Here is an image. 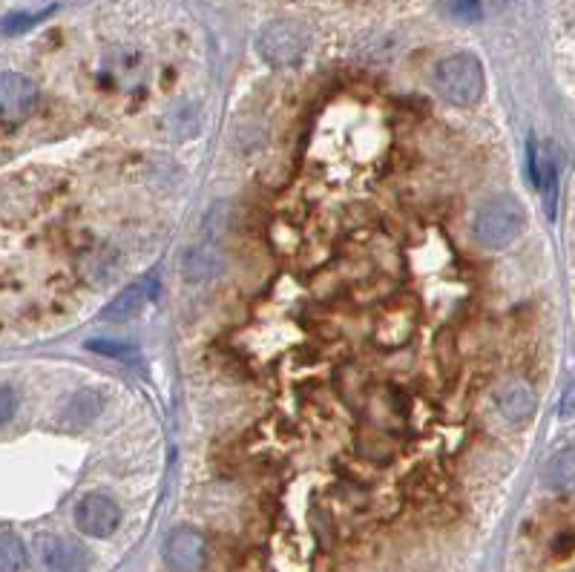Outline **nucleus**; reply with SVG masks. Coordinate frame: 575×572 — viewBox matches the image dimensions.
<instances>
[{
	"mask_svg": "<svg viewBox=\"0 0 575 572\" xmlns=\"http://www.w3.org/2000/svg\"><path fill=\"white\" fill-rule=\"evenodd\" d=\"M524 230H527V210L515 196H495L483 202L472 219L475 242L492 251L509 248L512 242L521 239Z\"/></svg>",
	"mask_w": 575,
	"mask_h": 572,
	"instance_id": "obj_1",
	"label": "nucleus"
},
{
	"mask_svg": "<svg viewBox=\"0 0 575 572\" xmlns=\"http://www.w3.org/2000/svg\"><path fill=\"white\" fill-rule=\"evenodd\" d=\"M435 90L455 107H475L486 90L481 61L469 52H455L435 67Z\"/></svg>",
	"mask_w": 575,
	"mask_h": 572,
	"instance_id": "obj_2",
	"label": "nucleus"
},
{
	"mask_svg": "<svg viewBox=\"0 0 575 572\" xmlns=\"http://www.w3.org/2000/svg\"><path fill=\"white\" fill-rule=\"evenodd\" d=\"M308 46H311V32L305 23L294 21V18L271 21L256 38V52L262 55V61L279 69L297 67L305 58Z\"/></svg>",
	"mask_w": 575,
	"mask_h": 572,
	"instance_id": "obj_3",
	"label": "nucleus"
},
{
	"mask_svg": "<svg viewBox=\"0 0 575 572\" xmlns=\"http://www.w3.org/2000/svg\"><path fill=\"white\" fill-rule=\"evenodd\" d=\"M161 558L170 572H202L210 558V547L199 529L179 527L164 538Z\"/></svg>",
	"mask_w": 575,
	"mask_h": 572,
	"instance_id": "obj_4",
	"label": "nucleus"
},
{
	"mask_svg": "<svg viewBox=\"0 0 575 572\" xmlns=\"http://www.w3.org/2000/svg\"><path fill=\"white\" fill-rule=\"evenodd\" d=\"M35 555L41 567L49 572H87L90 570V552L78 541H69L64 535L41 532L35 538Z\"/></svg>",
	"mask_w": 575,
	"mask_h": 572,
	"instance_id": "obj_5",
	"label": "nucleus"
},
{
	"mask_svg": "<svg viewBox=\"0 0 575 572\" xmlns=\"http://www.w3.org/2000/svg\"><path fill=\"white\" fill-rule=\"evenodd\" d=\"M121 524V509L107 495H84L75 506V527L90 538H110Z\"/></svg>",
	"mask_w": 575,
	"mask_h": 572,
	"instance_id": "obj_6",
	"label": "nucleus"
},
{
	"mask_svg": "<svg viewBox=\"0 0 575 572\" xmlns=\"http://www.w3.org/2000/svg\"><path fill=\"white\" fill-rule=\"evenodd\" d=\"M38 107V87L21 72H0V118L23 121Z\"/></svg>",
	"mask_w": 575,
	"mask_h": 572,
	"instance_id": "obj_7",
	"label": "nucleus"
},
{
	"mask_svg": "<svg viewBox=\"0 0 575 572\" xmlns=\"http://www.w3.org/2000/svg\"><path fill=\"white\" fill-rule=\"evenodd\" d=\"M159 294V279L156 276H144L138 282H130L118 297L101 311V317L107 322H127L138 317Z\"/></svg>",
	"mask_w": 575,
	"mask_h": 572,
	"instance_id": "obj_8",
	"label": "nucleus"
},
{
	"mask_svg": "<svg viewBox=\"0 0 575 572\" xmlns=\"http://www.w3.org/2000/svg\"><path fill=\"white\" fill-rule=\"evenodd\" d=\"M495 406L509 423H527L538 409V397L527 380H506L495 391Z\"/></svg>",
	"mask_w": 575,
	"mask_h": 572,
	"instance_id": "obj_9",
	"label": "nucleus"
},
{
	"mask_svg": "<svg viewBox=\"0 0 575 572\" xmlns=\"http://www.w3.org/2000/svg\"><path fill=\"white\" fill-rule=\"evenodd\" d=\"M222 256L216 251V245H199L193 251L184 253V279L199 282V279H210L222 271Z\"/></svg>",
	"mask_w": 575,
	"mask_h": 572,
	"instance_id": "obj_10",
	"label": "nucleus"
},
{
	"mask_svg": "<svg viewBox=\"0 0 575 572\" xmlns=\"http://www.w3.org/2000/svg\"><path fill=\"white\" fill-rule=\"evenodd\" d=\"M26 567V544L15 532L0 529V572H23Z\"/></svg>",
	"mask_w": 575,
	"mask_h": 572,
	"instance_id": "obj_11",
	"label": "nucleus"
},
{
	"mask_svg": "<svg viewBox=\"0 0 575 572\" xmlns=\"http://www.w3.org/2000/svg\"><path fill=\"white\" fill-rule=\"evenodd\" d=\"M98 414H101V397L95 391H78L69 403L67 417L72 426H90Z\"/></svg>",
	"mask_w": 575,
	"mask_h": 572,
	"instance_id": "obj_12",
	"label": "nucleus"
},
{
	"mask_svg": "<svg viewBox=\"0 0 575 572\" xmlns=\"http://www.w3.org/2000/svg\"><path fill=\"white\" fill-rule=\"evenodd\" d=\"M547 483L552 489H570L573 486V449H564L547 466Z\"/></svg>",
	"mask_w": 575,
	"mask_h": 572,
	"instance_id": "obj_13",
	"label": "nucleus"
},
{
	"mask_svg": "<svg viewBox=\"0 0 575 572\" xmlns=\"http://www.w3.org/2000/svg\"><path fill=\"white\" fill-rule=\"evenodd\" d=\"M446 12H449L455 21L472 23V21H481L483 6H481V0H446Z\"/></svg>",
	"mask_w": 575,
	"mask_h": 572,
	"instance_id": "obj_14",
	"label": "nucleus"
},
{
	"mask_svg": "<svg viewBox=\"0 0 575 572\" xmlns=\"http://www.w3.org/2000/svg\"><path fill=\"white\" fill-rule=\"evenodd\" d=\"M90 351H98V354H107V357H133L136 354V348L127 343H110V340H92L87 343Z\"/></svg>",
	"mask_w": 575,
	"mask_h": 572,
	"instance_id": "obj_15",
	"label": "nucleus"
},
{
	"mask_svg": "<svg viewBox=\"0 0 575 572\" xmlns=\"http://www.w3.org/2000/svg\"><path fill=\"white\" fill-rule=\"evenodd\" d=\"M15 412H18V394L9 386H0V426L9 423Z\"/></svg>",
	"mask_w": 575,
	"mask_h": 572,
	"instance_id": "obj_16",
	"label": "nucleus"
}]
</instances>
